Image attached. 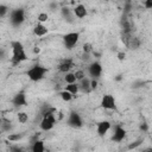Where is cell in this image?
<instances>
[{
	"label": "cell",
	"mask_w": 152,
	"mask_h": 152,
	"mask_svg": "<svg viewBox=\"0 0 152 152\" xmlns=\"http://www.w3.org/2000/svg\"><path fill=\"white\" fill-rule=\"evenodd\" d=\"M55 108H50L48 109L44 114H43V120L40 122V129L43 131H50L52 129V127L56 124V118H55Z\"/></svg>",
	"instance_id": "7a4b0ae2"
},
{
	"label": "cell",
	"mask_w": 152,
	"mask_h": 152,
	"mask_svg": "<svg viewBox=\"0 0 152 152\" xmlns=\"http://www.w3.org/2000/svg\"><path fill=\"white\" fill-rule=\"evenodd\" d=\"M146 152H152V150H150V151H146Z\"/></svg>",
	"instance_id": "1f68e13d"
},
{
	"label": "cell",
	"mask_w": 152,
	"mask_h": 152,
	"mask_svg": "<svg viewBox=\"0 0 152 152\" xmlns=\"http://www.w3.org/2000/svg\"><path fill=\"white\" fill-rule=\"evenodd\" d=\"M11 46H12V62L14 64L17 63H21L27 59V56H26V52H25V49H24V45L20 43V42H12L11 43Z\"/></svg>",
	"instance_id": "6da1fadb"
},
{
	"label": "cell",
	"mask_w": 152,
	"mask_h": 152,
	"mask_svg": "<svg viewBox=\"0 0 152 152\" xmlns=\"http://www.w3.org/2000/svg\"><path fill=\"white\" fill-rule=\"evenodd\" d=\"M144 6L147 8V10H151L152 8V0H146L144 2Z\"/></svg>",
	"instance_id": "d4e9b609"
},
{
	"label": "cell",
	"mask_w": 152,
	"mask_h": 152,
	"mask_svg": "<svg viewBox=\"0 0 152 152\" xmlns=\"http://www.w3.org/2000/svg\"><path fill=\"white\" fill-rule=\"evenodd\" d=\"M126 137V131L122 128V127H120V126H116V128H115V131H114V134H113V140L114 141H116V142H120V141H122L124 140V138Z\"/></svg>",
	"instance_id": "8fae6325"
},
{
	"label": "cell",
	"mask_w": 152,
	"mask_h": 152,
	"mask_svg": "<svg viewBox=\"0 0 152 152\" xmlns=\"http://www.w3.org/2000/svg\"><path fill=\"white\" fill-rule=\"evenodd\" d=\"M46 72H48V68L37 64V65H33L31 69L27 70V76H28V78L31 81L38 82V81H40V80L44 78V76H45Z\"/></svg>",
	"instance_id": "3957f363"
},
{
	"label": "cell",
	"mask_w": 152,
	"mask_h": 152,
	"mask_svg": "<svg viewBox=\"0 0 152 152\" xmlns=\"http://www.w3.org/2000/svg\"><path fill=\"white\" fill-rule=\"evenodd\" d=\"M64 81L68 83V84H72V83H76V76H75V72H68L65 74V77H64Z\"/></svg>",
	"instance_id": "e0dca14e"
},
{
	"label": "cell",
	"mask_w": 152,
	"mask_h": 152,
	"mask_svg": "<svg viewBox=\"0 0 152 152\" xmlns=\"http://www.w3.org/2000/svg\"><path fill=\"white\" fill-rule=\"evenodd\" d=\"M17 118H18V121H19L20 124H25V122H27V120H28V115H27L25 112H19L18 115H17Z\"/></svg>",
	"instance_id": "d6986e66"
},
{
	"label": "cell",
	"mask_w": 152,
	"mask_h": 152,
	"mask_svg": "<svg viewBox=\"0 0 152 152\" xmlns=\"http://www.w3.org/2000/svg\"><path fill=\"white\" fill-rule=\"evenodd\" d=\"M33 51H34V53H39V52H40V49H39V48H34Z\"/></svg>",
	"instance_id": "f546056e"
},
{
	"label": "cell",
	"mask_w": 152,
	"mask_h": 152,
	"mask_svg": "<svg viewBox=\"0 0 152 152\" xmlns=\"http://www.w3.org/2000/svg\"><path fill=\"white\" fill-rule=\"evenodd\" d=\"M59 95H61V97H62V100L63 101H71L72 100V97H74V95L71 94V93H69V91H66V90H62L61 93H59Z\"/></svg>",
	"instance_id": "ac0fdd59"
},
{
	"label": "cell",
	"mask_w": 152,
	"mask_h": 152,
	"mask_svg": "<svg viewBox=\"0 0 152 152\" xmlns=\"http://www.w3.org/2000/svg\"><path fill=\"white\" fill-rule=\"evenodd\" d=\"M72 12H74V14H75V17H77L78 19H82V18H84L86 15H87V8H86V6L84 5H82V4H78V5H76L75 6V8L72 10Z\"/></svg>",
	"instance_id": "30bf717a"
},
{
	"label": "cell",
	"mask_w": 152,
	"mask_h": 152,
	"mask_svg": "<svg viewBox=\"0 0 152 152\" xmlns=\"http://www.w3.org/2000/svg\"><path fill=\"white\" fill-rule=\"evenodd\" d=\"M48 19H49V15H48V13H44V12H42V13H39V14H38V21H39V24H43V23H45Z\"/></svg>",
	"instance_id": "44dd1931"
},
{
	"label": "cell",
	"mask_w": 152,
	"mask_h": 152,
	"mask_svg": "<svg viewBox=\"0 0 152 152\" xmlns=\"http://www.w3.org/2000/svg\"><path fill=\"white\" fill-rule=\"evenodd\" d=\"M32 152H45L44 141H42V140L34 141V144H33V146H32Z\"/></svg>",
	"instance_id": "9a60e30c"
},
{
	"label": "cell",
	"mask_w": 152,
	"mask_h": 152,
	"mask_svg": "<svg viewBox=\"0 0 152 152\" xmlns=\"http://www.w3.org/2000/svg\"><path fill=\"white\" fill-rule=\"evenodd\" d=\"M13 103L14 106H24L26 104V96L24 93H19L13 97Z\"/></svg>",
	"instance_id": "4fadbf2b"
},
{
	"label": "cell",
	"mask_w": 152,
	"mask_h": 152,
	"mask_svg": "<svg viewBox=\"0 0 152 152\" xmlns=\"http://www.w3.org/2000/svg\"><path fill=\"white\" fill-rule=\"evenodd\" d=\"M83 51H84V53H90L91 51H93V46H91V44L90 43H84L83 44Z\"/></svg>",
	"instance_id": "603a6c76"
},
{
	"label": "cell",
	"mask_w": 152,
	"mask_h": 152,
	"mask_svg": "<svg viewBox=\"0 0 152 152\" xmlns=\"http://www.w3.org/2000/svg\"><path fill=\"white\" fill-rule=\"evenodd\" d=\"M7 12V7L5 5H0V17H4Z\"/></svg>",
	"instance_id": "cb8c5ba5"
},
{
	"label": "cell",
	"mask_w": 152,
	"mask_h": 152,
	"mask_svg": "<svg viewBox=\"0 0 152 152\" xmlns=\"http://www.w3.org/2000/svg\"><path fill=\"white\" fill-rule=\"evenodd\" d=\"M140 144H141V140H137V141H135L134 144H131V145L128 146V148H129V150H132V148H134V147H137V146H139Z\"/></svg>",
	"instance_id": "4316f807"
},
{
	"label": "cell",
	"mask_w": 152,
	"mask_h": 152,
	"mask_svg": "<svg viewBox=\"0 0 152 152\" xmlns=\"http://www.w3.org/2000/svg\"><path fill=\"white\" fill-rule=\"evenodd\" d=\"M78 38H80V33H78V32H70V33L64 34L63 42H64L65 48L69 49V50H71V49L77 44Z\"/></svg>",
	"instance_id": "277c9868"
},
{
	"label": "cell",
	"mask_w": 152,
	"mask_h": 152,
	"mask_svg": "<svg viewBox=\"0 0 152 152\" xmlns=\"http://www.w3.org/2000/svg\"><path fill=\"white\" fill-rule=\"evenodd\" d=\"M88 71H89L90 76H93L94 78H96V77H100V75L102 72V66H101V64L99 62H94V63H91L89 65Z\"/></svg>",
	"instance_id": "52a82bcc"
},
{
	"label": "cell",
	"mask_w": 152,
	"mask_h": 152,
	"mask_svg": "<svg viewBox=\"0 0 152 152\" xmlns=\"http://www.w3.org/2000/svg\"><path fill=\"white\" fill-rule=\"evenodd\" d=\"M72 66H74V64H72L71 61H65V62H63L62 64H59L58 69H59L61 72H65V74H68V72H70V69H71Z\"/></svg>",
	"instance_id": "5bb4252c"
},
{
	"label": "cell",
	"mask_w": 152,
	"mask_h": 152,
	"mask_svg": "<svg viewBox=\"0 0 152 152\" xmlns=\"http://www.w3.org/2000/svg\"><path fill=\"white\" fill-rule=\"evenodd\" d=\"M69 125L70 126H72V127H81L82 126V119H81V116L77 114V113H75V112H72V113H70V115H69Z\"/></svg>",
	"instance_id": "9c48e42d"
},
{
	"label": "cell",
	"mask_w": 152,
	"mask_h": 152,
	"mask_svg": "<svg viewBox=\"0 0 152 152\" xmlns=\"http://www.w3.org/2000/svg\"><path fill=\"white\" fill-rule=\"evenodd\" d=\"M24 18H25V14L23 10H14L11 12V23L15 26L20 25L24 21Z\"/></svg>",
	"instance_id": "5b68a950"
},
{
	"label": "cell",
	"mask_w": 152,
	"mask_h": 152,
	"mask_svg": "<svg viewBox=\"0 0 152 152\" xmlns=\"http://www.w3.org/2000/svg\"><path fill=\"white\" fill-rule=\"evenodd\" d=\"M101 106L104 109H114L115 108V99L110 94H106L101 99Z\"/></svg>",
	"instance_id": "8992f818"
},
{
	"label": "cell",
	"mask_w": 152,
	"mask_h": 152,
	"mask_svg": "<svg viewBox=\"0 0 152 152\" xmlns=\"http://www.w3.org/2000/svg\"><path fill=\"white\" fill-rule=\"evenodd\" d=\"M151 150H152V148H151Z\"/></svg>",
	"instance_id": "d6a6232c"
},
{
	"label": "cell",
	"mask_w": 152,
	"mask_h": 152,
	"mask_svg": "<svg viewBox=\"0 0 152 152\" xmlns=\"http://www.w3.org/2000/svg\"><path fill=\"white\" fill-rule=\"evenodd\" d=\"M18 138H20V135H10L8 137L10 140H14V139H18Z\"/></svg>",
	"instance_id": "f1b7e54d"
},
{
	"label": "cell",
	"mask_w": 152,
	"mask_h": 152,
	"mask_svg": "<svg viewBox=\"0 0 152 152\" xmlns=\"http://www.w3.org/2000/svg\"><path fill=\"white\" fill-rule=\"evenodd\" d=\"M97 84H99V83H97V81H96L95 78H93V80L90 81V88H91V89H95V88L97 87Z\"/></svg>",
	"instance_id": "484cf974"
},
{
	"label": "cell",
	"mask_w": 152,
	"mask_h": 152,
	"mask_svg": "<svg viewBox=\"0 0 152 152\" xmlns=\"http://www.w3.org/2000/svg\"><path fill=\"white\" fill-rule=\"evenodd\" d=\"M96 129H97V134H99L100 137H104L106 133L110 129V122L107 121V120L101 121V122L97 124V128H96Z\"/></svg>",
	"instance_id": "ba28073f"
},
{
	"label": "cell",
	"mask_w": 152,
	"mask_h": 152,
	"mask_svg": "<svg viewBox=\"0 0 152 152\" xmlns=\"http://www.w3.org/2000/svg\"><path fill=\"white\" fill-rule=\"evenodd\" d=\"M48 32H49L48 27H46L45 25H43V24H39V23H38V24L33 27V33H34L37 37H43V36H45Z\"/></svg>",
	"instance_id": "7c38bea8"
},
{
	"label": "cell",
	"mask_w": 152,
	"mask_h": 152,
	"mask_svg": "<svg viewBox=\"0 0 152 152\" xmlns=\"http://www.w3.org/2000/svg\"><path fill=\"white\" fill-rule=\"evenodd\" d=\"M75 76H76V80H77V81H82V80L86 78V74H84L83 70H77V71L75 72Z\"/></svg>",
	"instance_id": "7402d4cb"
},
{
	"label": "cell",
	"mask_w": 152,
	"mask_h": 152,
	"mask_svg": "<svg viewBox=\"0 0 152 152\" xmlns=\"http://www.w3.org/2000/svg\"><path fill=\"white\" fill-rule=\"evenodd\" d=\"M125 57H126V53H125V52H119V53H118V59H119V61H124Z\"/></svg>",
	"instance_id": "83f0119b"
},
{
	"label": "cell",
	"mask_w": 152,
	"mask_h": 152,
	"mask_svg": "<svg viewBox=\"0 0 152 152\" xmlns=\"http://www.w3.org/2000/svg\"><path fill=\"white\" fill-rule=\"evenodd\" d=\"M45 152H51V151H50V150H48V151H45Z\"/></svg>",
	"instance_id": "4dcf8cb0"
},
{
	"label": "cell",
	"mask_w": 152,
	"mask_h": 152,
	"mask_svg": "<svg viewBox=\"0 0 152 152\" xmlns=\"http://www.w3.org/2000/svg\"><path fill=\"white\" fill-rule=\"evenodd\" d=\"M78 89H80V87H78V84H76V83L66 84V86H65V88H64V90H66V91L71 93L74 96H76V94L78 93Z\"/></svg>",
	"instance_id": "2e32d148"
},
{
	"label": "cell",
	"mask_w": 152,
	"mask_h": 152,
	"mask_svg": "<svg viewBox=\"0 0 152 152\" xmlns=\"http://www.w3.org/2000/svg\"><path fill=\"white\" fill-rule=\"evenodd\" d=\"M81 88H82L84 91H86V90L89 91V90L91 89V88H90V81H89L88 78L82 80V81H81Z\"/></svg>",
	"instance_id": "ffe728a7"
}]
</instances>
